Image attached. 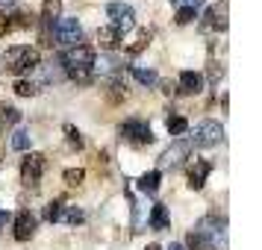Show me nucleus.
Returning <instances> with one entry per match:
<instances>
[{
  "mask_svg": "<svg viewBox=\"0 0 262 250\" xmlns=\"http://www.w3.org/2000/svg\"><path fill=\"white\" fill-rule=\"evenodd\" d=\"M118 132H121V139L130 142V144H150L154 142V130H150V124H144V121H139V118L124 121V124L118 127Z\"/></svg>",
  "mask_w": 262,
  "mask_h": 250,
  "instance_id": "nucleus-6",
  "label": "nucleus"
},
{
  "mask_svg": "<svg viewBox=\"0 0 262 250\" xmlns=\"http://www.w3.org/2000/svg\"><path fill=\"white\" fill-rule=\"evenodd\" d=\"M159 183H162V174H159V171H147V174H142V177L136 179L139 191H144V194H154V191L159 189Z\"/></svg>",
  "mask_w": 262,
  "mask_h": 250,
  "instance_id": "nucleus-17",
  "label": "nucleus"
},
{
  "mask_svg": "<svg viewBox=\"0 0 262 250\" xmlns=\"http://www.w3.org/2000/svg\"><path fill=\"white\" fill-rule=\"evenodd\" d=\"M62 65L71 80L77 83H89L92 80V68H95V48L89 44H74L62 53Z\"/></svg>",
  "mask_w": 262,
  "mask_h": 250,
  "instance_id": "nucleus-1",
  "label": "nucleus"
},
{
  "mask_svg": "<svg viewBox=\"0 0 262 250\" xmlns=\"http://www.w3.org/2000/svg\"><path fill=\"white\" fill-rule=\"evenodd\" d=\"M168 132L171 135H186L189 132V121L183 118V115H171L168 118Z\"/></svg>",
  "mask_w": 262,
  "mask_h": 250,
  "instance_id": "nucleus-18",
  "label": "nucleus"
},
{
  "mask_svg": "<svg viewBox=\"0 0 262 250\" xmlns=\"http://www.w3.org/2000/svg\"><path fill=\"white\" fill-rule=\"evenodd\" d=\"M133 77H136L142 85H156V83H159L156 71H150V68H133Z\"/></svg>",
  "mask_w": 262,
  "mask_h": 250,
  "instance_id": "nucleus-22",
  "label": "nucleus"
},
{
  "mask_svg": "<svg viewBox=\"0 0 262 250\" xmlns=\"http://www.w3.org/2000/svg\"><path fill=\"white\" fill-rule=\"evenodd\" d=\"M41 174H45V156L41 153H30L21 162V183H24L27 189H36L38 179H41Z\"/></svg>",
  "mask_w": 262,
  "mask_h": 250,
  "instance_id": "nucleus-9",
  "label": "nucleus"
},
{
  "mask_svg": "<svg viewBox=\"0 0 262 250\" xmlns=\"http://www.w3.org/2000/svg\"><path fill=\"white\" fill-rule=\"evenodd\" d=\"M62 179H65L68 186H80V183L85 179V171H83V168H68V171L62 174Z\"/></svg>",
  "mask_w": 262,
  "mask_h": 250,
  "instance_id": "nucleus-25",
  "label": "nucleus"
},
{
  "mask_svg": "<svg viewBox=\"0 0 262 250\" xmlns=\"http://www.w3.org/2000/svg\"><path fill=\"white\" fill-rule=\"evenodd\" d=\"M186 247H189V250H209V247H206V241H203V238L198 236L194 230H191L189 238H186Z\"/></svg>",
  "mask_w": 262,
  "mask_h": 250,
  "instance_id": "nucleus-26",
  "label": "nucleus"
},
{
  "mask_svg": "<svg viewBox=\"0 0 262 250\" xmlns=\"http://www.w3.org/2000/svg\"><path fill=\"white\" fill-rule=\"evenodd\" d=\"M62 209H65V203H62V200H50L48 206H45V221L56 224V221H59V215H62Z\"/></svg>",
  "mask_w": 262,
  "mask_h": 250,
  "instance_id": "nucleus-23",
  "label": "nucleus"
},
{
  "mask_svg": "<svg viewBox=\"0 0 262 250\" xmlns=\"http://www.w3.org/2000/svg\"><path fill=\"white\" fill-rule=\"evenodd\" d=\"M3 71L9 74H30L38 68V50L30 44H15L3 53Z\"/></svg>",
  "mask_w": 262,
  "mask_h": 250,
  "instance_id": "nucleus-3",
  "label": "nucleus"
},
{
  "mask_svg": "<svg viewBox=\"0 0 262 250\" xmlns=\"http://www.w3.org/2000/svg\"><path fill=\"white\" fill-rule=\"evenodd\" d=\"M30 142H33V139H30V132H27V130H15L12 132V147H15V150H27Z\"/></svg>",
  "mask_w": 262,
  "mask_h": 250,
  "instance_id": "nucleus-24",
  "label": "nucleus"
},
{
  "mask_svg": "<svg viewBox=\"0 0 262 250\" xmlns=\"http://www.w3.org/2000/svg\"><path fill=\"white\" fill-rule=\"evenodd\" d=\"M194 233L206 241V247L209 250H224L227 247V221L224 215H203L198 226H194Z\"/></svg>",
  "mask_w": 262,
  "mask_h": 250,
  "instance_id": "nucleus-2",
  "label": "nucleus"
},
{
  "mask_svg": "<svg viewBox=\"0 0 262 250\" xmlns=\"http://www.w3.org/2000/svg\"><path fill=\"white\" fill-rule=\"evenodd\" d=\"M189 156H191V142L189 139H177L168 150H162V156H159V168H177V165H183Z\"/></svg>",
  "mask_w": 262,
  "mask_h": 250,
  "instance_id": "nucleus-8",
  "label": "nucleus"
},
{
  "mask_svg": "<svg viewBox=\"0 0 262 250\" xmlns=\"http://www.w3.org/2000/svg\"><path fill=\"white\" fill-rule=\"evenodd\" d=\"M6 224H9V212H3V209H0V233L6 230Z\"/></svg>",
  "mask_w": 262,
  "mask_h": 250,
  "instance_id": "nucleus-31",
  "label": "nucleus"
},
{
  "mask_svg": "<svg viewBox=\"0 0 262 250\" xmlns=\"http://www.w3.org/2000/svg\"><path fill=\"white\" fill-rule=\"evenodd\" d=\"M144 250H162V247H159V244H147Z\"/></svg>",
  "mask_w": 262,
  "mask_h": 250,
  "instance_id": "nucleus-33",
  "label": "nucleus"
},
{
  "mask_svg": "<svg viewBox=\"0 0 262 250\" xmlns=\"http://www.w3.org/2000/svg\"><path fill=\"white\" fill-rule=\"evenodd\" d=\"M59 221H65V224H83L85 215H83V209H77V206H65L62 215H59Z\"/></svg>",
  "mask_w": 262,
  "mask_h": 250,
  "instance_id": "nucleus-20",
  "label": "nucleus"
},
{
  "mask_svg": "<svg viewBox=\"0 0 262 250\" xmlns=\"http://www.w3.org/2000/svg\"><path fill=\"white\" fill-rule=\"evenodd\" d=\"M189 142H191V147H215V144L224 142V127L218 121H201L194 127V135Z\"/></svg>",
  "mask_w": 262,
  "mask_h": 250,
  "instance_id": "nucleus-4",
  "label": "nucleus"
},
{
  "mask_svg": "<svg viewBox=\"0 0 262 250\" xmlns=\"http://www.w3.org/2000/svg\"><path fill=\"white\" fill-rule=\"evenodd\" d=\"M65 135H68V144H74V147H83V135H80V130H77V127L65 124Z\"/></svg>",
  "mask_w": 262,
  "mask_h": 250,
  "instance_id": "nucleus-27",
  "label": "nucleus"
},
{
  "mask_svg": "<svg viewBox=\"0 0 262 250\" xmlns=\"http://www.w3.org/2000/svg\"><path fill=\"white\" fill-rule=\"evenodd\" d=\"M189 21H194V9L180 6V9H177V24H189Z\"/></svg>",
  "mask_w": 262,
  "mask_h": 250,
  "instance_id": "nucleus-28",
  "label": "nucleus"
},
{
  "mask_svg": "<svg viewBox=\"0 0 262 250\" xmlns=\"http://www.w3.org/2000/svg\"><path fill=\"white\" fill-rule=\"evenodd\" d=\"M36 215L30 212V209H21L18 212V218H15V238L18 241H30L33 238V233H36Z\"/></svg>",
  "mask_w": 262,
  "mask_h": 250,
  "instance_id": "nucleus-11",
  "label": "nucleus"
},
{
  "mask_svg": "<svg viewBox=\"0 0 262 250\" xmlns=\"http://www.w3.org/2000/svg\"><path fill=\"white\" fill-rule=\"evenodd\" d=\"M97 44L103 50H115L121 44V33H115L112 27H100L97 30Z\"/></svg>",
  "mask_w": 262,
  "mask_h": 250,
  "instance_id": "nucleus-16",
  "label": "nucleus"
},
{
  "mask_svg": "<svg viewBox=\"0 0 262 250\" xmlns=\"http://www.w3.org/2000/svg\"><path fill=\"white\" fill-rule=\"evenodd\" d=\"M53 38L65 44V48H74V44H80V38H83V27L77 18H59L56 24H53Z\"/></svg>",
  "mask_w": 262,
  "mask_h": 250,
  "instance_id": "nucleus-7",
  "label": "nucleus"
},
{
  "mask_svg": "<svg viewBox=\"0 0 262 250\" xmlns=\"http://www.w3.org/2000/svg\"><path fill=\"white\" fill-rule=\"evenodd\" d=\"M212 174V162L209 159H194V165L189 168V189L201 191L206 186V177Z\"/></svg>",
  "mask_w": 262,
  "mask_h": 250,
  "instance_id": "nucleus-12",
  "label": "nucleus"
},
{
  "mask_svg": "<svg viewBox=\"0 0 262 250\" xmlns=\"http://www.w3.org/2000/svg\"><path fill=\"white\" fill-rule=\"evenodd\" d=\"M15 95L18 97H36L38 83H33V80H18V83H15Z\"/></svg>",
  "mask_w": 262,
  "mask_h": 250,
  "instance_id": "nucleus-21",
  "label": "nucleus"
},
{
  "mask_svg": "<svg viewBox=\"0 0 262 250\" xmlns=\"http://www.w3.org/2000/svg\"><path fill=\"white\" fill-rule=\"evenodd\" d=\"M15 0H0V9H3V6H12Z\"/></svg>",
  "mask_w": 262,
  "mask_h": 250,
  "instance_id": "nucleus-32",
  "label": "nucleus"
},
{
  "mask_svg": "<svg viewBox=\"0 0 262 250\" xmlns=\"http://www.w3.org/2000/svg\"><path fill=\"white\" fill-rule=\"evenodd\" d=\"M147 226H150V230H168V226H171V218H168L165 203H156L154 209H150V215H147Z\"/></svg>",
  "mask_w": 262,
  "mask_h": 250,
  "instance_id": "nucleus-15",
  "label": "nucleus"
},
{
  "mask_svg": "<svg viewBox=\"0 0 262 250\" xmlns=\"http://www.w3.org/2000/svg\"><path fill=\"white\" fill-rule=\"evenodd\" d=\"M150 38H154V33H150V30H139V36H136V41H133V44H130L127 50H130L133 56H136V53H142V50L147 48V44H150Z\"/></svg>",
  "mask_w": 262,
  "mask_h": 250,
  "instance_id": "nucleus-19",
  "label": "nucleus"
},
{
  "mask_svg": "<svg viewBox=\"0 0 262 250\" xmlns=\"http://www.w3.org/2000/svg\"><path fill=\"white\" fill-rule=\"evenodd\" d=\"M59 12H62V0H45V6H41V24H45V44H53V41H50V27H53V21H59Z\"/></svg>",
  "mask_w": 262,
  "mask_h": 250,
  "instance_id": "nucleus-13",
  "label": "nucleus"
},
{
  "mask_svg": "<svg viewBox=\"0 0 262 250\" xmlns=\"http://www.w3.org/2000/svg\"><path fill=\"white\" fill-rule=\"evenodd\" d=\"M106 15H109V21H112V30L115 33H130L133 27H136V12H133L130 3L115 0V3L106 6Z\"/></svg>",
  "mask_w": 262,
  "mask_h": 250,
  "instance_id": "nucleus-5",
  "label": "nucleus"
},
{
  "mask_svg": "<svg viewBox=\"0 0 262 250\" xmlns=\"http://www.w3.org/2000/svg\"><path fill=\"white\" fill-rule=\"evenodd\" d=\"M227 30V3L209 6L201 18V33H224Z\"/></svg>",
  "mask_w": 262,
  "mask_h": 250,
  "instance_id": "nucleus-10",
  "label": "nucleus"
},
{
  "mask_svg": "<svg viewBox=\"0 0 262 250\" xmlns=\"http://www.w3.org/2000/svg\"><path fill=\"white\" fill-rule=\"evenodd\" d=\"M168 250H186V247H183V244H171Z\"/></svg>",
  "mask_w": 262,
  "mask_h": 250,
  "instance_id": "nucleus-34",
  "label": "nucleus"
},
{
  "mask_svg": "<svg viewBox=\"0 0 262 250\" xmlns=\"http://www.w3.org/2000/svg\"><path fill=\"white\" fill-rule=\"evenodd\" d=\"M180 92L183 95H198V92H203V77L198 71H183L180 74Z\"/></svg>",
  "mask_w": 262,
  "mask_h": 250,
  "instance_id": "nucleus-14",
  "label": "nucleus"
},
{
  "mask_svg": "<svg viewBox=\"0 0 262 250\" xmlns=\"http://www.w3.org/2000/svg\"><path fill=\"white\" fill-rule=\"evenodd\" d=\"M9 30H12V24H9V15H6V12H0V38L6 36Z\"/></svg>",
  "mask_w": 262,
  "mask_h": 250,
  "instance_id": "nucleus-29",
  "label": "nucleus"
},
{
  "mask_svg": "<svg viewBox=\"0 0 262 250\" xmlns=\"http://www.w3.org/2000/svg\"><path fill=\"white\" fill-rule=\"evenodd\" d=\"M171 3H177V9L180 6H186V9H198V6H203V0H171Z\"/></svg>",
  "mask_w": 262,
  "mask_h": 250,
  "instance_id": "nucleus-30",
  "label": "nucleus"
}]
</instances>
